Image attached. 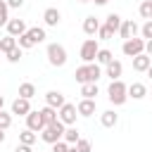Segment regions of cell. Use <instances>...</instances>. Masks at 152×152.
I'll use <instances>...</instances> for the list:
<instances>
[{
  "mask_svg": "<svg viewBox=\"0 0 152 152\" xmlns=\"http://www.w3.org/2000/svg\"><path fill=\"white\" fill-rule=\"evenodd\" d=\"M102 76V69L97 62H90V64H81L76 71H74V78L83 86V83H97V78Z\"/></svg>",
  "mask_w": 152,
  "mask_h": 152,
  "instance_id": "1",
  "label": "cell"
},
{
  "mask_svg": "<svg viewBox=\"0 0 152 152\" xmlns=\"http://www.w3.org/2000/svg\"><path fill=\"white\" fill-rule=\"evenodd\" d=\"M107 97H109V102H112L114 107H121V104L128 100V86H126L121 78L112 81L109 88H107Z\"/></svg>",
  "mask_w": 152,
  "mask_h": 152,
  "instance_id": "2",
  "label": "cell"
},
{
  "mask_svg": "<svg viewBox=\"0 0 152 152\" xmlns=\"http://www.w3.org/2000/svg\"><path fill=\"white\" fill-rule=\"evenodd\" d=\"M64 131H66V124H62V121L57 119L55 124H48V126L40 131V138H43V142L52 145V142H57V140H64Z\"/></svg>",
  "mask_w": 152,
  "mask_h": 152,
  "instance_id": "3",
  "label": "cell"
},
{
  "mask_svg": "<svg viewBox=\"0 0 152 152\" xmlns=\"http://www.w3.org/2000/svg\"><path fill=\"white\" fill-rule=\"evenodd\" d=\"M45 55H48V62H50L52 66H64V64H66V50H64V45H59V43H50L48 50H45Z\"/></svg>",
  "mask_w": 152,
  "mask_h": 152,
  "instance_id": "4",
  "label": "cell"
},
{
  "mask_svg": "<svg viewBox=\"0 0 152 152\" xmlns=\"http://www.w3.org/2000/svg\"><path fill=\"white\" fill-rule=\"evenodd\" d=\"M97 52H100L97 38H88V40H83V45H81V59H83V64H90V62H95Z\"/></svg>",
  "mask_w": 152,
  "mask_h": 152,
  "instance_id": "5",
  "label": "cell"
},
{
  "mask_svg": "<svg viewBox=\"0 0 152 152\" xmlns=\"http://www.w3.org/2000/svg\"><path fill=\"white\" fill-rule=\"evenodd\" d=\"M121 52H124L126 57H131V59H133L135 55L145 52V38H128V40H124Z\"/></svg>",
  "mask_w": 152,
  "mask_h": 152,
  "instance_id": "6",
  "label": "cell"
},
{
  "mask_svg": "<svg viewBox=\"0 0 152 152\" xmlns=\"http://www.w3.org/2000/svg\"><path fill=\"white\" fill-rule=\"evenodd\" d=\"M57 114H59V121H62V124H66V126H76V116H78V109H76V104H71V102H64V104L57 109Z\"/></svg>",
  "mask_w": 152,
  "mask_h": 152,
  "instance_id": "7",
  "label": "cell"
},
{
  "mask_svg": "<svg viewBox=\"0 0 152 152\" xmlns=\"http://www.w3.org/2000/svg\"><path fill=\"white\" fill-rule=\"evenodd\" d=\"M26 128H31V131H36V133H40L43 128H45V121H43V114H40V109L38 112H28L26 114Z\"/></svg>",
  "mask_w": 152,
  "mask_h": 152,
  "instance_id": "8",
  "label": "cell"
},
{
  "mask_svg": "<svg viewBox=\"0 0 152 152\" xmlns=\"http://www.w3.org/2000/svg\"><path fill=\"white\" fill-rule=\"evenodd\" d=\"M138 31H140V26H138L133 19H124V21H121V28H119V36H121L124 40H128V38H135Z\"/></svg>",
  "mask_w": 152,
  "mask_h": 152,
  "instance_id": "9",
  "label": "cell"
},
{
  "mask_svg": "<svg viewBox=\"0 0 152 152\" xmlns=\"http://www.w3.org/2000/svg\"><path fill=\"white\" fill-rule=\"evenodd\" d=\"M26 31H28V26H26L24 19H10V21H7V33H10V36L19 38V36L26 33Z\"/></svg>",
  "mask_w": 152,
  "mask_h": 152,
  "instance_id": "10",
  "label": "cell"
},
{
  "mask_svg": "<svg viewBox=\"0 0 152 152\" xmlns=\"http://www.w3.org/2000/svg\"><path fill=\"white\" fill-rule=\"evenodd\" d=\"M31 112V100H26V97H17L14 102H12V114H17V116H26Z\"/></svg>",
  "mask_w": 152,
  "mask_h": 152,
  "instance_id": "11",
  "label": "cell"
},
{
  "mask_svg": "<svg viewBox=\"0 0 152 152\" xmlns=\"http://www.w3.org/2000/svg\"><path fill=\"white\" fill-rule=\"evenodd\" d=\"M43 21H45V26H57V24L62 21L59 10H57V7H48V10L43 12Z\"/></svg>",
  "mask_w": 152,
  "mask_h": 152,
  "instance_id": "12",
  "label": "cell"
},
{
  "mask_svg": "<svg viewBox=\"0 0 152 152\" xmlns=\"http://www.w3.org/2000/svg\"><path fill=\"white\" fill-rule=\"evenodd\" d=\"M150 64H152V57H150L147 52H140V55L133 57V69H135V71H147Z\"/></svg>",
  "mask_w": 152,
  "mask_h": 152,
  "instance_id": "13",
  "label": "cell"
},
{
  "mask_svg": "<svg viewBox=\"0 0 152 152\" xmlns=\"http://www.w3.org/2000/svg\"><path fill=\"white\" fill-rule=\"evenodd\" d=\"M64 102H66V100H64V95H62L59 90H48V93H45V104H50V107L59 109Z\"/></svg>",
  "mask_w": 152,
  "mask_h": 152,
  "instance_id": "14",
  "label": "cell"
},
{
  "mask_svg": "<svg viewBox=\"0 0 152 152\" xmlns=\"http://www.w3.org/2000/svg\"><path fill=\"white\" fill-rule=\"evenodd\" d=\"M104 74H107V76H109L112 81H116V78H121V74H124V64H121L119 59H112V62L107 64Z\"/></svg>",
  "mask_w": 152,
  "mask_h": 152,
  "instance_id": "15",
  "label": "cell"
},
{
  "mask_svg": "<svg viewBox=\"0 0 152 152\" xmlns=\"http://www.w3.org/2000/svg\"><path fill=\"white\" fill-rule=\"evenodd\" d=\"M76 109H78V116H93V114H95V100L83 97V100L76 104Z\"/></svg>",
  "mask_w": 152,
  "mask_h": 152,
  "instance_id": "16",
  "label": "cell"
},
{
  "mask_svg": "<svg viewBox=\"0 0 152 152\" xmlns=\"http://www.w3.org/2000/svg\"><path fill=\"white\" fill-rule=\"evenodd\" d=\"M100 26H102V24H100V21H97V17H93V14L83 19V33H86V36H95Z\"/></svg>",
  "mask_w": 152,
  "mask_h": 152,
  "instance_id": "17",
  "label": "cell"
},
{
  "mask_svg": "<svg viewBox=\"0 0 152 152\" xmlns=\"http://www.w3.org/2000/svg\"><path fill=\"white\" fill-rule=\"evenodd\" d=\"M116 121H119V114H116L114 109H107V112H102V114H100V124H102L104 128H114V126H116Z\"/></svg>",
  "mask_w": 152,
  "mask_h": 152,
  "instance_id": "18",
  "label": "cell"
},
{
  "mask_svg": "<svg viewBox=\"0 0 152 152\" xmlns=\"http://www.w3.org/2000/svg\"><path fill=\"white\" fill-rule=\"evenodd\" d=\"M147 95V88H145V83H131L128 86V97H133V100H142Z\"/></svg>",
  "mask_w": 152,
  "mask_h": 152,
  "instance_id": "19",
  "label": "cell"
},
{
  "mask_svg": "<svg viewBox=\"0 0 152 152\" xmlns=\"http://www.w3.org/2000/svg\"><path fill=\"white\" fill-rule=\"evenodd\" d=\"M121 17L116 14V12H112V14H107V19H104V26L112 31V33H119V28H121Z\"/></svg>",
  "mask_w": 152,
  "mask_h": 152,
  "instance_id": "20",
  "label": "cell"
},
{
  "mask_svg": "<svg viewBox=\"0 0 152 152\" xmlns=\"http://www.w3.org/2000/svg\"><path fill=\"white\" fill-rule=\"evenodd\" d=\"M40 114H43V121H45V126H48V124H55V121L59 119L57 109H55V107H50V104H45V107L40 109Z\"/></svg>",
  "mask_w": 152,
  "mask_h": 152,
  "instance_id": "21",
  "label": "cell"
},
{
  "mask_svg": "<svg viewBox=\"0 0 152 152\" xmlns=\"http://www.w3.org/2000/svg\"><path fill=\"white\" fill-rule=\"evenodd\" d=\"M26 33L31 36V40H33L36 45H38V43H43V40L48 38V36H45V28H43V26H31V28H28Z\"/></svg>",
  "mask_w": 152,
  "mask_h": 152,
  "instance_id": "22",
  "label": "cell"
},
{
  "mask_svg": "<svg viewBox=\"0 0 152 152\" xmlns=\"http://www.w3.org/2000/svg\"><path fill=\"white\" fill-rule=\"evenodd\" d=\"M17 45H19V43H17V38H14V36H10V33H7L5 38H0V52H5V55H7L10 50H14Z\"/></svg>",
  "mask_w": 152,
  "mask_h": 152,
  "instance_id": "23",
  "label": "cell"
},
{
  "mask_svg": "<svg viewBox=\"0 0 152 152\" xmlns=\"http://www.w3.org/2000/svg\"><path fill=\"white\" fill-rule=\"evenodd\" d=\"M100 93V88H97V83H83L81 86V95L83 97H88V100H95V95Z\"/></svg>",
  "mask_w": 152,
  "mask_h": 152,
  "instance_id": "24",
  "label": "cell"
},
{
  "mask_svg": "<svg viewBox=\"0 0 152 152\" xmlns=\"http://www.w3.org/2000/svg\"><path fill=\"white\" fill-rule=\"evenodd\" d=\"M64 140H66L69 145H76V142L81 140V133H78V128H76V126H66V131H64Z\"/></svg>",
  "mask_w": 152,
  "mask_h": 152,
  "instance_id": "25",
  "label": "cell"
},
{
  "mask_svg": "<svg viewBox=\"0 0 152 152\" xmlns=\"http://www.w3.org/2000/svg\"><path fill=\"white\" fill-rule=\"evenodd\" d=\"M112 59H114V55H112V50H107V48H100V52H97V57H95V62H97V64H104V66H107V64H109Z\"/></svg>",
  "mask_w": 152,
  "mask_h": 152,
  "instance_id": "26",
  "label": "cell"
},
{
  "mask_svg": "<svg viewBox=\"0 0 152 152\" xmlns=\"http://www.w3.org/2000/svg\"><path fill=\"white\" fill-rule=\"evenodd\" d=\"M33 95H36V86H33V83H28V81H26V83H21V86H19V97L31 100Z\"/></svg>",
  "mask_w": 152,
  "mask_h": 152,
  "instance_id": "27",
  "label": "cell"
},
{
  "mask_svg": "<svg viewBox=\"0 0 152 152\" xmlns=\"http://www.w3.org/2000/svg\"><path fill=\"white\" fill-rule=\"evenodd\" d=\"M19 142H24V145H33V142H36V131L24 128V131L19 133Z\"/></svg>",
  "mask_w": 152,
  "mask_h": 152,
  "instance_id": "28",
  "label": "cell"
},
{
  "mask_svg": "<svg viewBox=\"0 0 152 152\" xmlns=\"http://www.w3.org/2000/svg\"><path fill=\"white\" fill-rule=\"evenodd\" d=\"M138 12H140V17L147 21V19H152V0H142L140 2V7H138Z\"/></svg>",
  "mask_w": 152,
  "mask_h": 152,
  "instance_id": "29",
  "label": "cell"
},
{
  "mask_svg": "<svg viewBox=\"0 0 152 152\" xmlns=\"http://www.w3.org/2000/svg\"><path fill=\"white\" fill-rule=\"evenodd\" d=\"M10 21V5L7 0H0V26H7Z\"/></svg>",
  "mask_w": 152,
  "mask_h": 152,
  "instance_id": "30",
  "label": "cell"
},
{
  "mask_svg": "<svg viewBox=\"0 0 152 152\" xmlns=\"http://www.w3.org/2000/svg\"><path fill=\"white\" fill-rule=\"evenodd\" d=\"M10 126H12V112L0 109V128H2V131H7Z\"/></svg>",
  "mask_w": 152,
  "mask_h": 152,
  "instance_id": "31",
  "label": "cell"
},
{
  "mask_svg": "<svg viewBox=\"0 0 152 152\" xmlns=\"http://www.w3.org/2000/svg\"><path fill=\"white\" fill-rule=\"evenodd\" d=\"M17 43H19V48H21V50H28V48H33V45H36V43L31 40V36H28V33H21V36L17 38Z\"/></svg>",
  "mask_w": 152,
  "mask_h": 152,
  "instance_id": "32",
  "label": "cell"
},
{
  "mask_svg": "<svg viewBox=\"0 0 152 152\" xmlns=\"http://www.w3.org/2000/svg\"><path fill=\"white\" fill-rule=\"evenodd\" d=\"M21 52H24V50H21V48L17 45L14 50H10V52H7V62H12V64H17V62L21 59Z\"/></svg>",
  "mask_w": 152,
  "mask_h": 152,
  "instance_id": "33",
  "label": "cell"
},
{
  "mask_svg": "<svg viewBox=\"0 0 152 152\" xmlns=\"http://www.w3.org/2000/svg\"><path fill=\"white\" fill-rule=\"evenodd\" d=\"M76 147H78V152H93V142L86 140V138H81V140L76 142Z\"/></svg>",
  "mask_w": 152,
  "mask_h": 152,
  "instance_id": "34",
  "label": "cell"
},
{
  "mask_svg": "<svg viewBox=\"0 0 152 152\" xmlns=\"http://www.w3.org/2000/svg\"><path fill=\"white\" fill-rule=\"evenodd\" d=\"M140 33H142V38H145V40H150V38H152V19H147V21L142 24Z\"/></svg>",
  "mask_w": 152,
  "mask_h": 152,
  "instance_id": "35",
  "label": "cell"
},
{
  "mask_svg": "<svg viewBox=\"0 0 152 152\" xmlns=\"http://www.w3.org/2000/svg\"><path fill=\"white\" fill-rule=\"evenodd\" d=\"M112 36H114V33H112V31H109V28H107L104 24H102V26L97 28V38H100V40H109Z\"/></svg>",
  "mask_w": 152,
  "mask_h": 152,
  "instance_id": "36",
  "label": "cell"
},
{
  "mask_svg": "<svg viewBox=\"0 0 152 152\" xmlns=\"http://www.w3.org/2000/svg\"><path fill=\"white\" fill-rule=\"evenodd\" d=\"M69 150V142L66 140H57V142H52V152H66Z\"/></svg>",
  "mask_w": 152,
  "mask_h": 152,
  "instance_id": "37",
  "label": "cell"
},
{
  "mask_svg": "<svg viewBox=\"0 0 152 152\" xmlns=\"http://www.w3.org/2000/svg\"><path fill=\"white\" fill-rule=\"evenodd\" d=\"M7 5H10V10H19L24 5V0H7Z\"/></svg>",
  "mask_w": 152,
  "mask_h": 152,
  "instance_id": "38",
  "label": "cell"
},
{
  "mask_svg": "<svg viewBox=\"0 0 152 152\" xmlns=\"http://www.w3.org/2000/svg\"><path fill=\"white\" fill-rule=\"evenodd\" d=\"M14 152H33V150H31V145H24V142H19V145L14 147Z\"/></svg>",
  "mask_w": 152,
  "mask_h": 152,
  "instance_id": "39",
  "label": "cell"
},
{
  "mask_svg": "<svg viewBox=\"0 0 152 152\" xmlns=\"http://www.w3.org/2000/svg\"><path fill=\"white\" fill-rule=\"evenodd\" d=\"M145 52L152 57V38H150V40H145Z\"/></svg>",
  "mask_w": 152,
  "mask_h": 152,
  "instance_id": "40",
  "label": "cell"
},
{
  "mask_svg": "<svg viewBox=\"0 0 152 152\" xmlns=\"http://www.w3.org/2000/svg\"><path fill=\"white\" fill-rule=\"evenodd\" d=\"M2 142H5V131L0 128V145H2Z\"/></svg>",
  "mask_w": 152,
  "mask_h": 152,
  "instance_id": "41",
  "label": "cell"
},
{
  "mask_svg": "<svg viewBox=\"0 0 152 152\" xmlns=\"http://www.w3.org/2000/svg\"><path fill=\"white\" fill-rule=\"evenodd\" d=\"M66 152H78V147H76V145H69V150H66Z\"/></svg>",
  "mask_w": 152,
  "mask_h": 152,
  "instance_id": "42",
  "label": "cell"
},
{
  "mask_svg": "<svg viewBox=\"0 0 152 152\" xmlns=\"http://www.w3.org/2000/svg\"><path fill=\"white\" fill-rule=\"evenodd\" d=\"M93 2H95V5H107L109 0H93Z\"/></svg>",
  "mask_w": 152,
  "mask_h": 152,
  "instance_id": "43",
  "label": "cell"
},
{
  "mask_svg": "<svg viewBox=\"0 0 152 152\" xmlns=\"http://www.w3.org/2000/svg\"><path fill=\"white\" fill-rule=\"evenodd\" d=\"M2 104H5V97H2V95H0V109H2Z\"/></svg>",
  "mask_w": 152,
  "mask_h": 152,
  "instance_id": "44",
  "label": "cell"
},
{
  "mask_svg": "<svg viewBox=\"0 0 152 152\" xmlns=\"http://www.w3.org/2000/svg\"><path fill=\"white\" fill-rule=\"evenodd\" d=\"M147 76H150V78H152V64H150V69H147Z\"/></svg>",
  "mask_w": 152,
  "mask_h": 152,
  "instance_id": "45",
  "label": "cell"
},
{
  "mask_svg": "<svg viewBox=\"0 0 152 152\" xmlns=\"http://www.w3.org/2000/svg\"><path fill=\"white\" fill-rule=\"evenodd\" d=\"M78 2H93V0H78Z\"/></svg>",
  "mask_w": 152,
  "mask_h": 152,
  "instance_id": "46",
  "label": "cell"
}]
</instances>
